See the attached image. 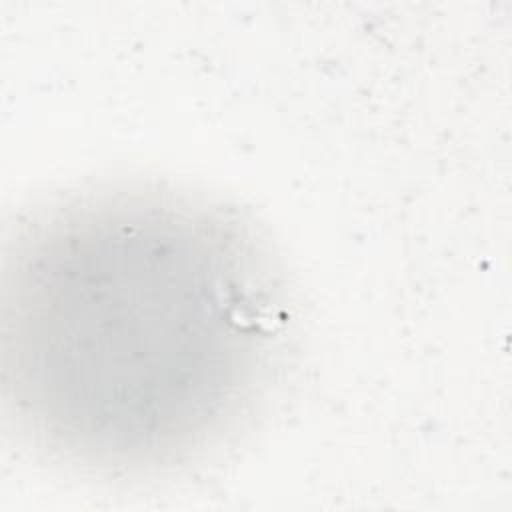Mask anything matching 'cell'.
Wrapping results in <instances>:
<instances>
[{
	"label": "cell",
	"mask_w": 512,
	"mask_h": 512,
	"mask_svg": "<svg viewBox=\"0 0 512 512\" xmlns=\"http://www.w3.org/2000/svg\"><path fill=\"white\" fill-rule=\"evenodd\" d=\"M286 320L272 258L236 210L158 184L72 192L6 238L4 398L54 460L176 468L252 410Z\"/></svg>",
	"instance_id": "6da1fadb"
}]
</instances>
